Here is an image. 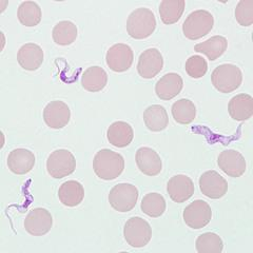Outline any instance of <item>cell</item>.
Wrapping results in <instances>:
<instances>
[{
    "instance_id": "obj_1",
    "label": "cell",
    "mask_w": 253,
    "mask_h": 253,
    "mask_svg": "<svg viewBox=\"0 0 253 253\" xmlns=\"http://www.w3.org/2000/svg\"><path fill=\"white\" fill-rule=\"evenodd\" d=\"M93 170L100 179L114 180L124 172L125 160L120 153L101 149L94 156Z\"/></svg>"
},
{
    "instance_id": "obj_2",
    "label": "cell",
    "mask_w": 253,
    "mask_h": 253,
    "mask_svg": "<svg viewBox=\"0 0 253 253\" xmlns=\"http://www.w3.org/2000/svg\"><path fill=\"white\" fill-rule=\"evenodd\" d=\"M155 29V15L147 7H138L129 15L126 20V32L129 36L138 41L151 36Z\"/></svg>"
},
{
    "instance_id": "obj_3",
    "label": "cell",
    "mask_w": 253,
    "mask_h": 253,
    "mask_svg": "<svg viewBox=\"0 0 253 253\" xmlns=\"http://www.w3.org/2000/svg\"><path fill=\"white\" fill-rule=\"evenodd\" d=\"M211 82L213 86L220 93H231L241 86L243 73L237 66L232 63H224L213 70Z\"/></svg>"
},
{
    "instance_id": "obj_4",
    "label": "cell",
    "mask_w": 253,
    "mask_h": 253,
    "mask_svg": "<svg viewBox=\"0 0 253 253\" xmlns=\"http://www.w3.org/2000/svg\"><path fill=\"white\" fill-rule=\"evenodd\" d=\"M214 26V17L206 10H197L188 15L183 23V33L190 41H197L208 35Z\"/></svg>"
},
{
    "instance_id": "obj_5",
    "label": "cell",
    "mask_w": 253,
    "mask_h": 253,
    "mask_svg": "<svg viewBox=\"0 0 253 253\" xmlns=\"http://www.w3.org/2000/svg\"><path fill=\"white\" fill-rule=\"evenodd\" d=\"M139 192L136 186L128 183L117 184L110 190L108 196L109 203L114 210L118 212H129L135 207L138 201Z\"/></svg>"
},
{
    "instance_id": "obj_6",
    "label": "cell",
    "mask_w": 253,
    "mask_h": 253,
    "mask_svg": "<svg viewBox=\"0 0 253 253\" xmlns=\"http://www.w3.org/2000/svg\"><path fill=\"white\" fill-rule=\"evenodd\" d=\"M124 236L131 247L142 248L152 239V228L146 219L134 216L125 224Z\"/></svg>"
},
{
    "instance_id": "obj_7",
    "label": "cell",
    "mask_w": 253,
    "mask_h": 253,
    "mask_svg": "<svg viewBox=\"0 0 253 253\" xmlns=\"http://www.w3.org/2000/svg\"><path fill=\"white\" fill-rule=\"evenodd\" d=\"M76 169V160L69 150L58 149L46 160V171L53 178L60 179L72 174Z\"/></svg>"
},
{
    "instance_id": "obj_8",
    "label": "cell",
    "mask_w": 253,
    "mask_h": 253,
    "mask_svg": "<svg viewBox=\"0 0 253 253\" xmlns=\"http://www.w3.org/2000/svg\"><path fill=\"white\" fill-rule=\"evenodd\" d=\"M183 217L187 226L194 230H199L210 223L212 210L207 202L196 200L185 208Z\"/></svg>"
},
{
    "instance_id": "obj_9",
    "label": "cell",
    "mask_w": 253,
    "mask_h": 253,
    "mask_svg": "<svg viewBox=\"0 0 253 253\" xmlns=\"http://www.w3.org/2000/svg\"><path fill=\"white\" fill-rule=\"evenodd\" d=\"M134 60V54L131 46L125 43H116L110 49L106 55L107 66L113 72L122 73L128 71Z\"/></svg>"
},
{
    "instance_id": "obj_10",
    "label": "cell",
    "mask_w": 253,
    "mask_h": 253,
    "mask_svg": "<svg viewBox=\"0 0 253 253\" xmlns=\"http://www.w3.org/2000/svg\"><path fill=\"white\" fill-rule=\"evenodd\" d=\"M199 185L201 192L211 200H219L224 197L228 191L227 180L214 170L203 173Z\"/></svg>"
},
{
    "instance_id": "obj_11",
    "label": "cell",
    "mask_w": 253,
    "mask_h": 253,
    "mask_svg": "<svg viewBox=\"0 0 253 253\" xmlns=\"http://www.w3.org/2000/svg\"><path fill=\"white\" fill-rule=\"evenodd\" d=\"M23 226L31 235L42 236L50 232L53 226V217L46 209L35 208L29 212Z\"/></svg>"
},
{
    "instance_id": "obj_12",
    "label": "cell",
    "mask_w": 253,
    "mask_h": 253,
    "mask_svg": "<svg viewBox=\"0 0 253 253\" xmlns=\"http://www.w3.org/2000/svg\"><path fill=\"white\" fill-rule=\"evenodd\" d=\"M164 68V57L156 47H150L140 54L137 63V72L145 79H152Z\"/></svg>"
},
{
    "instance_id": "obj_13",
    "label": "cell",
    "mask_w": 253,
    "mask_h": 253,
    "mask_svg": "<svg viewBox=\"0 0 253 253\" xmlns=\"http://www.w3.org/2000/svg\"><path fill=\"white\" fill-rule=\"evenodd\" d=\"M43 120L51 129H62L70 123L71 110L66 102L53 100L49 102L43 110Z\"/></svg>"
},
{
    "instance_id": "obj_14",
    "label": "cell",
    "mask_w": 253,
    "mask_h": 253,
    "mask_svg": "<svg viewBox=\"0 0 253 253\" xmlns=\"http://www.w3.org/2000/svg\"><path fill=\"white\" fill-rule=\"evenodd\" d=\"M219 169L230 177H240L246 172L247 163L245 157L236 150L228 149L217 157Z\"/></svg>"
},
{
    "instance_id": "obj_15",
    "label": "cell",
    "mask_w": 253,
    "mask_h": 253,
    "mask_svg": "<svg viewBox=\"0 0 253 253\" xmlns=\"http://www.w3.org/2000/svg\"><path fill=\"white\" fill-rule=\"evenodd\" d=\"M135 161L139 171L145 175L156 176L163 170L162 158L152 148H139L135 155Z\"/></svg>"
},
{
    "instance_id": "obj_16",
    "label": "cell",
    "mask_w": 253,
    "mask_h": 253,
    "mask_svg": "<svg viewBox=\"0 0 253 253\" xmlns=\"http://www.w3.org/2000/svg\"><path fill=\"white\" fill-rule=\"evenodd\" d=\"M192 179L184 174H177L171 177L167 184V192L170 199L177 204L185 203L194 194Z\"/></svg>"
},
{
    "instance_id": "obj_17",
    "label": "cell",
    "mask_w": 253,
    "mask_h": 253,
    "mask_svg": "<svg viewBox=\"0 0 253 253\" xmlns=\"http://www.w3.org/2000/svg\"><path fill=\"white\" fill-rule=\"evenodd\" d=\"M36 163L34 153L28 149H14L7 156V167L17 175H25L32 171Z\"/></svg>"
},
{
    "instance_id": "obj_18",
    "label": "cell",
    "mask_w": 253,
    "mask_h": 253,
    "mask_svg": "<svg viewBox=\"0 0 253 253\" xmlns=\"http://www.w3.org/2000/svg\"><path fill=\"white\" fill-rule=\"evenodd\" d=\"M184 81L177 73L165 74L155 84V93L162 100H171L181 92Z\"/></svg>"
},
{
    "instance_id": "obj_19",
    "label": "cell",
    "mask_w": 253,
    "mask_h": 253,
    "mask_svg": "<svg viewBox=\"0 0 253 253\" xmlns=\"http://www.w3.org/2000/svg\"><path fill=\"white\" fill-rule=\"evenodd\" d=\"M44 58L43 51L36 43L23 44L17 53V61L22 69L36 71L42 65Z\"/></svg>"
},
{
    "instance_id": "obj_20",
    "label": "cell",
    "mask_w": 253,
    "mask_h": 253,
    "mask_svg": "<svg viewBox=\"0 0 253 253\" xmlns=\"http://www.w3.org/2000/svg\"><path fill=\"white\" fill-rule=\"evenodd\" d=\"M229 115L237 122H245L253 114V98L249 94H239L232 97L228 105Z\"/></svg>"
},
{
    "instance_id": "obj_21",
    "label": "cell",
    "mask_w": 253,
    "mask_h": 253,
    "mask_svg": "<svg viewBox=\"0 0 253 253\" xmlns=\"http://www.w3.org/2000/svg\"><path fill=\"white\" fill-rule=\"evenodd\" d=\"M107 138L110 144L116 148L128 147L134 138L132 126L126 122L113 123L107 130Z\"/></svg>"
},
{
    "instance_id": "obj_22",
    "label": "cell",
    "mask_w": 253,
    "mask_h": 253,
    "mask_svg": "<svg viewBox=\"0 0 253 253\" xmlns=\"http://www.w3.org/2000/svg\"><path fill=\"white\" fill-rule=\"evenodd\" d=\"M58 199L66 207H76L84 199V186L77 180H68L58 189Z\"/></svg>"
},
{
    "instance_id": "obj_23",
    "label": "cell",
    "mask_w": 253,
    "mask_h": 253,
    "mask_svg": "<svg viewBox=\"0 0 253 253\" xmlns=\"http://www.w3.org/2000/svg\"><path fill=\"white\" fill-rule=\"evenodd\" d=\"M108 84V74L101 67L93 66L86 69L82 76L83 88L89 92H100Z\"/></svg>"
},
{
    "instance_id": "obj_24",
    "label": "cell",
    "mask_w": 253,
    "mask_h": 253,
    "mask_svg": "<svg viewBox=\"0 0 253 253\" xmlns=\"http://www.w3.org/2000/svg\"><path fill=\"white\" fill-rule=\"evenodd\" d=\"M144 122L147 128L152 132H161L169 125V116L161 105H152L148 107L144 112Z\"/></svg>"
},
{
    "instance_id": "obj_25",
    "label": "cell",
    "mask_w": 253,
    "mask_h": 253,
    "mask_svg": "<svg viewBox=\"0 0 253 253\" xmlns=\"http://www.w3.org/2000/svg\"><path fill=\"white\" fill-rule=\"evenodd\" d=\"M228 47V42L224 36H213L207 41L197 43L194 46V51L197 53L205 54L210 61L218 59L223 55Z\"/></svg>"
},
{
    "instance_id": "obj_26",
    "label": "cell",
    "mask_w": 253,
    "mask_h": 253,
    "mask_svg": "<svg viewBox=\"0 0 253 253\" xmlns=\"http://www.w3.org/2000/svg\"><path fill=\"white\" fill-rule=\"evenodd\" d=\"M53 41L58 45H71L78 36V30L74 22L63 20L56 23L52 32Z\"/></svg>"
},
{
    "instance_id": "obj_27",
    "label": "cell",
    "mask_w": 253,
    "mask_h": 253,
    "mask_svg": "<svg viewBox=\"0 0 253 253\" xmlns=\"http://www.w3.org/2000/svg\"><path fill=\"white\" fill-rule=\"evenodd\" d=\"M186 1L184 0H164L160 4V16L165 25H174L184 14Z\"/></svg>"
},
{
    "instance_id": "obj_28",
    "label": "cell",
    "mask_w": 253,
    "mask_h": 253,
    "mask_svg": "<svg viewBox=\"0 0 253 253\" xmlns=\"http://www.w3.org/2000/svg\"><path fill=\"white\" fill-rule=\"evenodd\" d=\"M17 17L21 25L28 28L36 27L42 18L41 6L34 1L21 2L17 11Z\"/></svg>"
},
{
    "instance_id": "obj_29",
    "label": "cell",
    "mask_w": 253,
    "mask_h": 253,
    "mask_svg": "<svg viewBox=\"0 0 253 253\" xmlns=\"http://www.w3.org/2000/svg\"><path fill=\"white\" fill-rule=\"evenodd\" d=\"M171 112L177 124L189 125L195 120L196 107L190 99L181 98L172 105Z\"/></svg>"
},
{
    "instance_id": "obj_30",
    "label": "cell",
    "mask_w": 253,
    "mask_h": 253,
    "mask_svg": "<svg viewBox=\"0 0 253 253\" xmlns=\"http://www.w3.org/2000/svg\"><path fill=\"white\" fill-rule=\"evenodd\" d=\"M166 201L165 197L157 193L151 192L146 194L141 200L140 209L141 211L150 217H160L166 211Z\"/></svg>"
},
{
    "instance_id": "obj_31",
    "label": "cell",
    "mask_w": 253,
    "mask_h": 253,
    "mask_svg": "<svg viewBox=\"0 0 253 253\" xmlns=\"http://www.w3.org/2000/svg\"><path fill=\"white\" fill-rule=\"evenodd\" d=\"M195 247L199 253H220L224 250V242L216 233L206 232L197 237Z\"/></svg>"
},
{
    "instance_id": "obj_32",
    "label": "cell",
    "mask_w": 253,
    "mask_h": 253,
    "mask_svg": "<svg viewBox=\"0 0 253 253\" xmlns=\"http://www.w3.org/2000/svg\"><path fill=\"white\" fill-rule=\"evenodd\" d=\"M185 69L187 74L194 79H200L208 71V65L206 59L200 55H193V56L189 57L186 61Z\"/></svg>"
},
{
    "instance_id": "obj_33",
    "label": "cell",
    "mask_w": 253,
    "mask_h": 253,
    "mask_svg": "<svg viewBox=\"0 0 253 253\" xmlns=\"http://www.w3.org/2000/svg\"><path fill=\"white\" fill-rule=\"evenodd\" d=\"M235 19L242 27H250L253 23V1L241 0L235 9Z\"/></svg>"
}]
</instances>
